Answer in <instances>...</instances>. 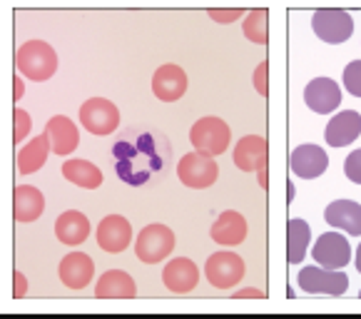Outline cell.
Returning a JSON list of instances; mask_svg holds the SVG:
<instances>
[{
    "mask_svg": "<svg viewBox=\"0 0 361 319\" xmlns=\"http://www.w3.org/2000/svg\"><path fill=\"white\" fill-rule=\"evenodd\" d=\"M217 175H219L217 162L202 152H187L185 157L180 160V165H177V177H180V182L192 187V190L212 187Z\"/></svg>",
    "mask_w": 361,
    "mask_h": 319,
    "instance_id": "5b68a950",
    "label": "cell"
},
{
    "mask_svg": "<svg viewBox=\"0 0 361 319\" xmlns=\"http://www.w3.org/2000/svg\"><path fill=\"white\" fill-rule=\"evenodd\" d=\"M45 135L50 138V148H53L55 155H70L75 148H78V128L70 117L65 115H55L53 120H48V128H45Z\"/></svg>",
    "mask_w": 361,
    "mask_h": 319,
    "instance_id": "d6986e66",
    "label": "cell"
},
{
    "mask_svg": "<svg viewBox=\"0 0 361 319\" xmlns=\"http://www.w3.org/2000/svg\"><path fill=\"white\" fill-rule=\"evenodd\" d=\"M55 234H58L63 245H80L90 234V219L82 212H78V210L63 212L58 217V222H55Z\"/></svg>",
    "mask_w": 361,
    "mask_h": 319,
    "instance_id": "cb8c5ba5",
    "label": "cell"
},
{
    "mask_svg": "<svg viewBox=\"0 0 361 319\" xmlns=\"http://www.w3.org/2000/svg\"><path fill=\"white\" fill-rule=\"evenodd\" d=\"M245 297H264L259 289H242V292L234 294V299H245Z\"/></svg>",
    "mask_w": 361,
    "mask_h": 319,
    "instance_id": "e575fe53",
    "label": "cell"
},
{
    "mask_svg": "<svg viewBox=\"0 0 361 319\" xmlns=\"http://www.w3.org/2000/svg\"><path fill=\"white\" fill-rule=\"evenodd\" d=\"M190 140L197 148V152L207 155V157H217L227 150L232 133H229V125L219 117H202L192 125Z\"/></svg>",
    "mask_w": 361,
    "mask_h": 319,
    "instance_id": "3957f363",
    "label": "cell"
},
{
    "mask_svg": "<svg viewBox=\"0 0 361 319\" xmlns=\"http://www.w3.org/2000/svg\"><path fill=\"white\" fill-rule=\"evenodd\" d=\"M359 297H361V292H359Z\"/></svg>",
    "mask_w": 361,
    "mask_h": 319,
    "instance_id": "74e56055",
    "label": "cell"
},
{
    "mask_svg": "<svg viewBox=\"0 0 361 319\" xmlns=\"http://www.w3.org/2000/svg\"><path fill=\"white\" fill-rule=\"evenodd\" d=\"M344 88L354 97H361V60H354L344 68Z\"/></svg>",
    "mask_w": 361,
    "mask_h": 319,
    "instance_id": "f1b7e54d",
    "label": "cell"
},
{
    "mask_svg": "<svg viewBox=\"0 0 361 319\" xmlns=\"http://www.w3.org/2000/svg\"><path fill=\"white\" fill-rule=\"evenodd\" d=\"M344 172H346V177H349L351 182L361 185V150H354V152H351L349 157H346Z\"/></svg>",
    "mask_w": 361,
    "mask_h": 319,
    "instance_id": "4dcf8cb0",
    "label": "cell"
},
{
    "mask_svg": "<svg viewBox=\"0 0 361 319\" xmlns=\"http://www.w3.org/2000/svg\"><path fill=\"white\" fill-rule=\"evenodd\" d=\"M356 270H359V275H361V245H359V250H356Z\"/></svg>",
    "mask_w": 361,
    "mask_h": 319,
    "instance_id": "d590c367",
    "label": "cell"
},
{
    "mask_svg": "<svg viewBox=\"0 0 361 319\" xmlns=\"http://www.w3.org/2000/svg\"><path fill=\"white\" fill-rule=\"evenodd\" d=\"M95 294L97 299H133L137 294V287L128 272L110 270L97 279Z\"/></svg>",
    "mask_w": 361,
    "mask_h": 319,
    "instance_id": "ffe728a7",
    "label": "cell"
},
{
    "mask_svg": "<svg viewBox=\"0 0 361 319\" xmlns=\"http://www.w3.org/2000/svg\"><path fill=\"white\" fill-rule=\"evenodd\" d=\"M175 250V234L165 224H147V227L140 232L137 242H135V252H137V260L154 265V262H162L170 252Z\"/></svg>",
    "mask_w": 361,
    "mask_h": 319,
    "instance_id": "277c9868",
    "label": "cell"
},
{
    "mask_svg": "<svg viewBox=\"0 0 361 319\" xmlns=\"http://www.w3.org/2000/svg\"><path fill=\"white\" fill-rule=\"evenodd\" d=\"M152 92L162 102H175L187 92V75L180 65H162L152 78Z\"/></svg>",
    "mask_w": 361,
    "mask_h": 319,
    "instance_id": "5bb4252c",
    "label": "cell"
},
{
    "mask_svg": "<svg viewBox=\"0 0 361 319\" xmlns=\"http://www.w3.org/2000/svg\"><path fill=\"white\" fill-rule=\"evenodd\" d=\"M13 143H23L25 140V135L30 133L32 123H30V115H27L25 110H16L13 112Z\"/></svg>",
    "mask_w": 361,
    "mask_h": 319,
    "instance_id": "f546056e",
    "label": "cell"
},
{
    "mask_svg": "<svg viewBox=\"0 0 361 319\" xmlns=\"http://www.w3.org/2000/svg\"><path fill=\"white\" fill-rule=\"evenodd\" d=\"M292 172L302 180H314V177L324 175V170L329 167V157L319 145H302L292 152L289 157Z\"/></svg>",
    "mask_w": 361,
    "mask_h": 319,
    "instance_id": "7c38bea8",
    "label": "cell"
},
{
    "mask_svg": "<svg viewBox=\"0 0 361 319\" xmlns=\"http://www.w3.org/2000/svg\"><path fill=\"white\" fill-rule=\"evenodd\" d=\"M20 90H23V88H20V80L16 78V97H20Z\"/></svg>",
    "mask_w": 361,
    "mask_h": 319,
    "instance_id": "8d00e7d4",
    "label": "cell"
},
{
    "mask_svg": "<svg viewBox=\"0 0 361 319\" xmlns=\"http://www.w3.org/2000/svg\"><path fill=\"white\" fill-rule=\"evenodd\" d=\"M162 282L170 292H177V294H185V292H192L200 282V270L192 260L187 257H177V260H170L162 272Z\"/></svg>",
    "mask_w": 361,
    "mask_h": 319,
    "instance_id": "9a60e30c",
    "label": "cell"
},
{
    "mask_svg": "<svg viewBox=\"0 0 361 319\" xmlns=\"http://www.w3.org/2000/svg\"><path fill=\"white\" fill-rule=\"evenodd\" d=\"M312 257L326 270H341L349 265L351 260V247L341 234L336 232H324L317 239V245L312 250Z\"/></svg>",
    "mask_w": 361,
    "mask_h": 319,
    "instance_id": "30bf717a",
    "label": "cell"
},
{
    "mask_svg": "<svg viewBox=\"0 0 361 319\" xmlns=\"http://www.w3.org/2000/svg\"><path fill=\"white\" fill-rule=\"evenodd\" d=\"M209 234H212V239L217 242V245H227V247L239 245V242L247 237V222L239 212L229 210V212L219 215L217 222H214L212 229H209Z\"/></svg>",
    "mask_w": 361,
    "mask_h": 319,
    "instance_id": "603a6c76",
    "label": "cell"
},
{
    "mask_svg": "<svg viewBox=\"0 0 361 319\" xmlns=\"http://www.w3.org/2000/svg\"><path fill=\"white\" fill-rule=\"evenodd\" d=\"M63 175L65 180L85 187V190H95V187L102 185V172L87 160H68L63 165Z\"/></svg>",
    "mask_w": 361,
    "mask_h": 319,
    "instance_id": "4316f807",
    "label": "cell"
},
{
    "mask_svg": "<svg viewBox=\"0 0 361 319\" xmlns=\"http://www.w3.org/2000/svg\"><path fill=\"white\" fill-rule=\"evenodd\" d=\"M245 35L250 37V40H255V43H259V45L267 43V11L257 8V11H252L250 16H247Z\"/></svg>",
    "mask_w": 361,
    "mask_h": 319,
    "instance_id": "83f0119b",
    "label": "cell"
},
{
    "mask_svg": "<svg viewBox=\"0 0 361 319\" xmlns=\"http://www.w3.org/2000/svg\"><path fill=\"white\" fill-rule=\"evenodd\" d=\"M204 275L217 289H232L245 279V262L234 252H214L204 265Z\"/></svg>",
    "mask_w": 361,
    "mask_h": 319,
    "instance_id": "9c48e42d",
    "label": "cell"
},
{
    "mask_svg": "<svg viewBox=\"0 0 361 319\" xmlns=\"http://www.w3.org/2000/svg\"><path fill=\"white\" fill-rule=\"evenodd\" d=\"M312 28L319 35V40L336 45V43L349 40L351 30H354V20H351L349 13L341 11V8H322V11L314 13Z\"/></svg>",
    "mask_w": 361,
    "mask_h": 319,
    "instance_id": "52a82bcc",
    "label": "cell"
},
{
    "mask_svg": "<svg viewBox=\"0 0 361 319\" xmlns=\"http://www.w3.org/2000/svg\"><path fill=\"white\" fill-rule=\"evenodd\" d=\"M95 275V265L85 252H73L60 262V282L70 289H85Z\"/></svg>",
    "mask_w": 361,
    "mask_h": 319,
    "instance_id": "2e32d148",
    "label": "cell"
},
{
    "mask_svg": "<svg viewBox=\"0 0 361 319\" xmlns=\"http://www.w3.org/2000/svg\"><path fill=\"white\" fill-rule=\"evenodd\" d=\"M130 239H133V224L120 215H110L97 227V245L105 252H112V255L128 250Z\"/></svg>",
    "mask_w": 361,
    "mask_h": 319,
    "instance_id": "8fae6325",
    "label": "cell"
},
{
    "mask_svg": "<svg viewBox=\"0 0 361 319\" xmlns=\"http://www.w3.org/2000/svg\"><path fill=\"white\" fill-rule=\"evenodd\" d=\"M324 219L331 227H339L344 232L361 237V205L351 203V200H336L326 207Z\"/></svg>",
    "mask_w": 361,
    "mask_h": 319,
    "instance_id": "44dd1931",
    "label": "cell"
},
{
    "mask_svg": "<svg viewBox=\"0 0 361 319\" xmlns=\"http://www.w3.org/2000/svg\"><path fill=\"white\" fill-rule=\"evenodd\" d=\"M117 177L130 187H142L157 180L167 172L172 160V145L165 133L157 128H137L125 130L112 145Z\"/></svg>",
    "mask_w": 361,
    "mask_h": 319,
    "instance_id": "6da1fadb",
    "label": "cell"
},
{
    "mask_svg": "<svg viewBox=\"0 0 361 319\" xmlns=\"http://www.w3.org/2000/svg\"><path fill=\"white\" fill-rule=\"evenodd\" d=\"M299 287L309 294H331L339 297L349 287V277L339 270H322V267H304L297 277Z\"/></svg>",
    "mask_w": 361,
    "mask_h": 319,
    "instance_id": "8992f818",
    "label": "cell"
},
{
    "mask_svg": "<svg viewBox=\"0 0 361 319\" xmlns=\"http://www.w3.org/2000/svg\"><path fill=\"white\" fill-rule=\"evenodd\" d=\"M255 85H257V90H259L262 95H267V63H262L259 68H257V73H255Z\"/></svg>",
    "mask_w": 361,
    "mask_h": 319,
    "instance_id": "836d02e7",
    "label": "cell"
},
{
    "mask_svg": "<svg viewBox=\"0 0 361 319\" xmlns=\"http://www.w3.org/2000/svg\"><path fill=\"white\" fill-rule=\"evenodd\" d=\"M80 123L92 135H110L120 125V112L105 97H92L80 107Z\"/></svg>",
    "mask_w": 361,
    "mask_h": 319,
    "instance_id": "ba28073f",
    "label": "cell"
},
{
    "mask_svg": "<svg viewBox=\"0 0 361 319\" xmlns=\"http://www.w3.org/2000/svg\"><path fill=\"white\" fill-rule=\"evenodd\" d=\"M309 239H312V229L304 219L292 217L287 222V260L289 265H299L307 255Z\"/></svg>",
    "mask_w": 361,
    "mask_h": 319,
    "instance_id": "484cf974",
    "label": "cell"
},
{
    "mask_svg": "<svg viewBox=\"0 0 361 319\" xmlns=\"http://www.w3.org/2000/svg\"><path fill=\"white\" fill-rule=\"evenodd\" d=\"M234 162L245 172L267 170V143L257 135H247L234 148Z\"/></svg>",
    "mask_w": 361,
    "mask_h": 319,
    "instance_id": "ac0fdd59",
    "label": "cell"
},
{
    "mask_svg": "<svg viewBox=\"0 0 361 319\" xmlns=\"http://www.w3.org/2000/svg\"><path fill=\"white\" fill-rule=\"evenodd\" d=\"M209 18H214L217 23H232L237 20L239 16H242V11L239 8H232V11H217V8H209Z\"/></svg>",
    "mask_w": 361,
    "mask_h": 319,
    "instance_id": "1f68e13d",
    "label": "cell"
},
{
    "mask_svg": "<svg viewBox=\"0 0 361 319\" xmlns=\"http://www.w3.org/2000/svg\"><path fill=\"white\" fill-rule=\"evenodd\" d=\"M304 102L309 105V110L326 115V112L336 110L341 102V90L334 80L329 78H317L304 88Z\"/></svg>",
    "mask_w": 361,
    "mask_h": 319,
    "instance_id": "4fadbf2b",
    "label": "cell"
},
{
    "mask_svg": "<svg viewBox=\"0 0 361 319\" xmlns=\"http://www.w3.org/2000/svg\"><path fill=\"white\" fill-rule=\"evenodd\" d=\"M16 68L27 80L43 83V80L53 78L55 70H58V55H55V50L45 40H27L25 45L18 48Z\"/></svg>",
    "mask_w": 361,
    "mask_h": 319,
    "instance_id": "7a4b0ae2",
    "label": "cell"
},
{
    "mask_svg": "<svg viewBox=\"0 0 361 319\" xmlns=\"http://www.w3.org/2000/svg\"><path fill=\"white\" fill-rule=\"evenodd\" d=\"M50 150H53L50 148V138L45 133L40 135V138L30 140V143L18 152V170H20L23 175H32V172H37L45 165Z\"/></svg>",
    "mask_w": 361,
    "mask_h": 319,
    "instance_id": "d4e9b609",
    "label": "cell"
},
{
    "mask_svg": "<svg viewBox=\"0 0 361 319\" xmlns=\"http://www.w3.org/2000/svg\"><path fill=\"white\" fill-rule=\"evenodd\" d=\"M361 133V115L354 110H344L339 115H334L326 125V143L331 148H344V145L354 143Z\"/></svg>",
    "mask_w": 361,
    "mask_h": 319,
    "instance_id": "e0dca14e",
    "label": "cell"
},
{
    "mask_svg": "<svg viewBox=\"0 0 361 319\" xmlns=\"http://www.w3.org/2000/svg\"><path fill=\"white\" fill-rule=\"evenodd\" d=\"M45 200L43 192L32 185H20L13 192V215H16L18 222H32L43 215Z\"/></svg>",
    "mask_w": 361,
    "mask_h": 319,
    "instance_id": "7402d4cb",
    "label": "cell"
},
{
    "mask_svg": "<svg viewBox=\"0 0 361 319\" xmlns=\"http://www.w3.org/2000/svg\"><path fill=\"white\" fill-rule=\"evenodd\" d=\"M13 284H16V287H13V297H16V299H20L23 294H25V289H27L25 277H23L20 272H13Z\"/></svg>",
    "mask_w": 361,
    "mask_h": 319,
    "instance_id": "d6a6232c",
    "label": "cell"
}]
</instances>
